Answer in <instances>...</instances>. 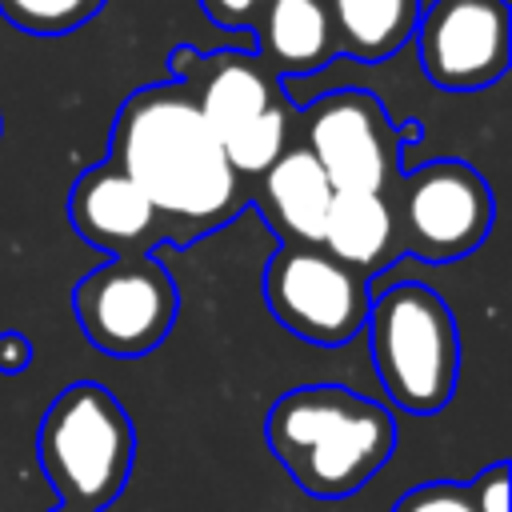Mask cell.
<instances>
[{
	"instance_id": "cell-1",
	"label": "cell",
	"mask_w": 512,
	"mask_h": 512,
	"mask_svg": "<svg viewBox=\"0 0 512 512\" xmlns=\"http://www.w3.org/2000/svg\"><path fill=\"white\" fill-rule=\"evenodd\" d=\"M108 160L156 208L164 244H192L244 208V180L184 84L136 88L116 112Z\"/></svg>"
},
{
	"instance_id": "cell-2",
	"label": "cell",
	"mask_w": 512,
	"mask_h": 512,
	"mask_svg": "<svg viewBox=\"0 0 512 512\" xmlns=\"http://www.w3.org/2000/svg\"><path fill=\"white\" fill-rule=\"evenodd\" d=\"M264 436L300 492L344 500L388 464L396 420L384 404L344 384H304L272 404Z\"/></svg>"
},
{
	"instance_id": "cell-3",
	"label": "cell",
	"mask_w": 512,
	"mask_h": 512,
	"mask_svg": "<svg viewBox=\"0 0 512 512\" xmlns=\"http://www.w3.org/2000/svg\"><path fill=\"white\" fill-rule=\"evenodd\" d=\"M364 332L376 376L396 408L432 416L452 404L460 380V336L448 304L428 284L400 280L372 292Z\"/></svg>"
},
{
	"instance_id": "cell-4",
	"label": "cell",
	"mask_w": 512,
	"mask_h": 512,
	"mask_svg": "<svg viewBox=\"0 0 512 512\" xmlns=\"http://www.w3.org/2000/svg\"><path fill=\"white\" fill-rule=\"evenodd\" d=\"M36 456L60 492V504L100 512L128 484L136 432L108 388L80 380L48 404L36 432Z\"/></svg>"
},
{
	"instance_id": "cell-5",
	"label": "cell",
	"mask_w": 512,
	"mask_h": 512,
	"mask_svg": "<svg viewBox=\"0 0 512 512\" xmlns=\"http://www.w3.org/2000/svg\"><path fill=\"white\" fill-rule=\"evenodd\" d=\"M200 68V88L192 92L204 124L220 140L228 164L244 176H260L284 148L292 128V108L276 84V72L248 52L192 56Z\"/></svg>"
},
{
	"instance_id": "cell-6",
	"label": "cell",
	"mask_w": 512,
	"mask_h": 512,
	"mask_svg": "<svg viewBox=\"0 0 512 512\" xmlns=\"http://www.w3.org/2000/svg\"><path fill=\"white\" fill-rule=\"evenodd\" d=\"M304 148L336 192L392 196L400 180V144L420 136L416 124L396 128L388 108L364 88H340L312 100L300 116Z\"/></svg>"
},
{
	"instance_id": "cell-7",
	"label": "cell",
	"mask_w": 512,
	"mask_h": 512,
	"mask_svg": "<svg viewBox=\"0 0 512 512\" xmlns=\"http://www.w3.org/2000/svg\"><path fill=\"white\" fill-rule=\"evenodd\" d=\"M176 304L172 272L152 252L112 256L72 292L80 332L108 356H144L160 348L176 324Z\"/></svg>"
},
{
	"instance_id": "cell-8",
	"label": "cell",
	"mask_w": 512,
	"mask_h": 512,
	"mask_svg": "<svg viewBox=\"0 0 512 512\" xmlns=\"http://www.w3.org/2000/svg\"><path fill=\"white\" fill-rule=\"evenodd\" d=\"M396 240L420 260H460L476 252L496 220L488 180L464 160H432L396 180Z\"/></svg>"
},
{
	"instance_id": "cell-9",
	"label": "cell",
	"mask_w": 512,
	"mask_h": 512,
	"mask_svg": "<svg viewBox=\"0 0 512 512\" xmlns=\"http://www.w3.org/2000/svg\"><path fill=\"white\" fill-rule=\"evenodd\" d=\"M368 276L332 260L320 244H280L264 268V300L272 316L300 340L336 348L364 332Z\"/></svg>"
},
{
	"instance_id": "cell-10",
	"label": "cell",
	"mask_w": 512,
	"mask_h": 512,
	"mask_svg": "<svg viewBox=\"0 0 512 512\" xmlns=\"http://www.w3.org/2000/svg\"><path fill=\"white\" fill-rule=\"evenodd\" d=\"M412 36L424 76L444 92H480L512 64L508 0H432Z\"/></svg>"
},
{
	"instance_id": "cell-11",
	"label": "cell",
	"mask_w": 512,
	"mask_h": 512,
	"mask_svg": "<svg viewBox=\"0 0 512 512\" xmlns=\"http://www.w3.org/2000/svg\"><path fill=\"white\" fill-rule=\"evenodd\" d=\"M68 220L84 244L112 256H144L164 244L156 208L112 160L76 176L68 192Z\"/></svg>"
},
{
	"instance_id": "cell-12",
	"label": "cell",
	"mask_w": 512,
	"mask_h": 512,
	"mask_svg": "<svg viewBox=\"0 0 512 512\" xmlns=\"http://www.w3.org/2000/svg\"><path fill=\"white\" fill-rule=\"evenodd\" d=\"M332 196L336 188L304 144L284 148L260 172V208L284 236V244H320Z\"/></svg>"
},
{
	"instance_id": "cell-13",
	"label": "cell",
	"mask_w": 512,
	"mask_h": 512,
	"mask_svg": "<svg viewBox=\"0 0 512 512\" xmlns=\"http://www.w3.org/2000/svg\"><path fill=\"white\" fill-rule=\"evenodd\" d=\"M252 32L260 60L280 76H312L336 56V36L324 0H264Z\"/></svg>"
},
{
	"instance_id": "cell-14",
	"label": "cell",
	"mask_w": 512,
	"mask_h": 512,
	"mask_svg": "<svg viewBox=\"0 0 512 512\" xmlns=\"http://www.w3.org/2000/svg\"><path fill=\"white\" fill-rule=\"evenodd\" d=\"M320 248L348 264L360 276H372L392 252H396V220H392V196L376 192H336L324 216Z\"/></svg>"
},
{
	"instance_id": "cell-15",
	"label": "cell",
	"mask_w": 512,
	"mask_h": 512,
	"mask_svg": "<svg viewBox=\"0 0 512 512\" xmlns=\"http://www.w3.org/2000/svg\"><path fill=\"white\" fill-rule=\"evenodd\" d=\"M324 4H328L336 52L364 64L396 56L412 40L424 8V0H324Z\"/></svg>"
},
{
	"instance_id": "cell-16",
	"label": "cell",
	"mask_w": 512,
	"mask_h": 512,
	"mask_svg": "<svg viewBox=\"0 0 512 512\" xmlns=\"http://www.w3.org/2000/svg\"><path fill=\"white\" fill-rule=\"evenodd\" d=\"M104 0H0V16L32 36H64L88 24Z\"/></svg>"
},
{
	"instance_id": "cell-17",
	"label": "cell",
	"mask_w": 512,
	"mask_h": 512,
	"mask_svg": "<svg viewBox=\"0 0 512 512\" xmlns=\"http://www.w3.org/2000/svg\"><path fill=\"white\" fill-rule=\"evenodd\" d=\"M392 512H476L472 508V496H468V484H452V480H432V484H420V488H408Z\"/></svg>"
},
{
	"instance_id": "cell-18",
	"label": "cell",
	"mask_w": 512,
	"mask_h": 512,
	"mask_svg": "<svg viewBox=\"0 0 512 512\" xmlns=\"http://www.w3.org/2000/svg\"><path fill=\"white\" fill-rule=\"evenodd\" d=\"M508 464L496 460L488 464L472 484H468V496H472V508L476 512H508Z\"/></svg>"
},
{
	"instance_id": "cell-19",
	"label": "cell",
	"mask_w": 512,
	"mask_h": 512,
	"mask_svg": "<svg viewBox=\"0 0 512 512\" xmlns=\"http://www.w3.org/2000/svg\"><path fill=\"white\" fill-rule=\"evenodd\" d=\"M264 0H204L208 16L224 28H252L256 24V12H260Z\"/></svg>"
},
{
	"instance_id": "cell-20",
	"label": "cell",
	"mask_w": 512,
	"mask_h": 512,
	"mask_svg": "<svg viewBox=\"0 0 512 512\" xmlns=\"http://www.w3.org/2000/svg\"><path fill=\"white\" fill-rule=\"evenodd\" d=\"M32 364V344H28V336L24 332H0V372L4 376H16V372H24Z\"/></svg>"
},
{
	"instance_id": "cell-21",
	"label": "cell",
	"mask_w": 512,
	"mask_h": 512,
	"mask_svg": "<svg viewBox=\"0 0 512 512\" xmlns=\"http://www.w3.org/2000/svg\"><path fill=\"white\" fill-rule=\"evenodd\" d=\"M52 512H80V508H68V504H60V508H52Z\"/></svg>"
}]
</instances>
